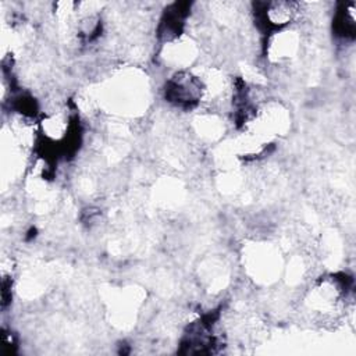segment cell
Masks as SVG:
<instances>
[{
  "label": "cell",
  "instance_id": "obj_2",
  "mask_svg": "<svg viewBox=\"0 0 356 356\" xmlns=\"http://www.w3.org/2000/svg\"><path fill=\"white\" fill-rule=\"evenodd\" d=\"M165 97L179 107L196 106L204 100V88L200 75L189 71L175 72L167 82Z\"/></svg>",
  "mask_w": 356,
  "mask_h": 356
},
{
  "label": "cell",
  "instance_id": "obj_3",
  "mask_svg": "<svg viewBox=\"0 0 356 356\" xmlns=\"http://www.w3.org/2000/svg\"><path fill=\"white\" fill-rule=\"evenodd\" d=\"M299 11V4L292 1H273L263 4L260 18L266 24V26L282 29L291 21L295 19Z\"/></svg>",
  "mask_w": 356,
  "mask_h": 356
},
{
  "label": "cell",
  "instance_id": "obj_1",
  "mask_svg": "<svg viewBox=\"0 0 356 356\" xmlns=\"http://www.w3.org/2000/svg\"><path fill=\"white\" fill-rule=\"evenodd\" d=\"M346 298V285L335 277H327L316 282L306 298V306L314 314L334 316L343 305Z\"/></svg>",
  "mask_w": 356,
  "mask_h": 356
}]
</instances>
